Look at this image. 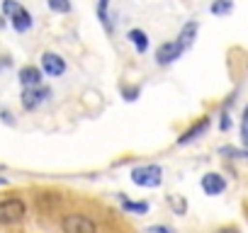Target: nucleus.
I'll return each instance as SVG.
<instances>
[{
	"mask_svg": "<svg viewBox=\"0 0 248 233\" xmlns=\"http://www.w3.org/2000/svg\"><path fill=\"white\" fill-rule=\"evenodd\" d=\"M129 177H132L134 185H139V187H144V189H154V187H158V185L163 182V168L156 165V163L137 165V168H132Z\"/></svg>",
	"mask_w": 248,
	"mask_h": 233,
	"instance_id": "nucleus-1",
	"label": "nucleus"
},
{
	"mask_svg": "<svg viewBox=\"0 0 248 233\" xmlns=\"http://www.w3.org/2000/svg\"><path fill=\"white\" fill-rule=\"evenodd\" d=\"M27 216V204L22 197H5L0 202V226H15Z\"/></svg>",
	"mask_w": 248,
	"mask_h": 233,
	"instance_id": "nucleus-2",
	"label": "nucleus"
},
{
	"mask_svg": "<svg viewBox=\"0 0 248 233\" xmlns=\"http://www.w3.org/2000/svg\"><path fill=\"white\" fill-rule=\"evenodd\" d=\"M49 97H51V90L42 83V85H34V87H22V92H20V104H22L25 112H34V109H39Z\"/></svg>",
	"mask_w": 248,
	"mask_h": 233,
	"instance_id": "nucleus-3",
	"label": "nucleus"
},
{
	"mask_svg": "<svg viewBox=\"0 0 248 233\" xmlns=\"http://www.w3.org/2000/svg\"><path fill=\"white\" fill-rule=\"evenodd\" d=\"M63 233H97V223L85 214H66L61 218Z\"/></svg>",
	"mask_w": 248,
	"mask_h": 233,
	"instance_id": "nucleus-4",
	"label": "nucleus"
},
{
	"mask_svg": "<svg viewBox=\"0 0 248 233\" xmlns=\"http://www.w3.org/2000/svg\"><path fill=\"white\" fill-rule=\"evenodd\" d=\"M183 54H185V46H183L178 39L163 42V44L156 49V63H158V66H170V63H175Z\"/></svg>",
	"mask_w": 248,
	"mask_h": 233,
	"instance_id": "nucleus-5",
	"label": "nucleus"
},
{
	"mask_svg": "<svg viewBox=\"0 0 248 233\" xmlns=\"http://www.w3.org/2000/svg\"><path fill=\"white\" fill-rule=\"evenodd\" d=\"M39 68H42V73L49 75V78H61V75L66 73V61H63V56H59V54H54V51H44Z\"/></svg>",
	"mask_w": 248,
	"mask_h": 233,
	"instance_id": "nucleus-6",
	"label": "nucleus"
},
{
	"mask_svg": "<svg viewBox=\"0 0 248 233\" xmlns=\"http://www.w3.org/2000/svg\"><path fill=\"white\" fill-rule=\"evenodd\" d=\"M209 127H212V119H209V116H202L200 122H195L190 129H185V131L178 136V141H175V144H178V146H187L190 141H197L202 134H207V131H209Z\"/></svg>",
	"mask_w": 248,
	"mask_h": 233,
	"instance_id": "nucleus-7",
	"label": "nucleus"
},
{
	"mask_svg": "<svg viewBox=\"0 0 248 233\" xmlns=\"http://www.w3.org/2000/svg\"><path fill=\"white\" fill-rule=\"evenodd\" d=\"M8 20H10V27H13L17 34H25V32H30V29L34 27V17H32V13H30L27 8H22V5H17V10H15Z\"/></svg>",
	"mask_w": 248,
	"mask_h": 233,
	"instance_id": "nucleus-8",
	"label": "nucleus"
},
{
	"mask_svg": "<svg viewBox=\"0 0 248 233\" xmlns=\"http://www.w3.org/2000/svg\"><path fill=\"white\" fill-rule=\"evenodd\" d=\"M200 187H202L204 194L217 197V194H221V192L226 189V180H224V175H219V173H207V175H202Z\"/></svg>",
	"mask_w": 248,
	"mask_h": 233,
	"instance_id": "nucleus-9",
	"label": "nucleus"
},
{
	"mask_svg": "<svg viewBox=\"0 0 248 233\" xmlns=\"http://www.w3.org/2000/svg\"><path fill=\"white\" fill-rule=\"evenodd\" d=\"M17 80H20V85H22V87H34V85H42L44 73H42V68H39V66L30 63V66H22V68L17 71Z\"/></svg>",
	"mask_w": 248,
	"mask_h": 233,
	"instance_id": "nucleus-10",
	"label": "nucleus"
},
{
	"mask_svg": "<svg viewBox=\"0 0 248 233\" xmlns=\"http://www.w3.org/2000/svg\"><path fill=\"white\" fill-rule=\"evenodd\" d=\"M119 204H122V211H127V214H137V216L149 214V202H134L122 192H119Z\"/></svg>",
	"mask_w": 248,
	"mask_h": 233,
	"instance_id": "nucleus-11",
	"label": "nucleus"
},
{
	"mask_svg": "<svg viewBox=\"0 0 248 233\" xmlns=\"http://www.w3.org/2000/svg\"><path fill=\"white\" fill-rule=\"evenodd\" d=\"M127 39L132 42V46L139 51V54H146L149 51V46H151V42H149V34L144 32V29H129V34H127Z\"/></svg>",
	"mask_w": 248,
	"mask_h": 233,
	"instance_id": "nucleus-12",
	"label": "nucleus"
},
{
	"mask_svg": "<svg viewBox=\"0 0 248 233\" xmlns=\"http://www.w3.org/2000/svg\"><path fill=\"white\" fill-rule=\"evenodd\" d=\"M197 32H200V22H195V20H190V22H185L183 25V29H180V34H178V42L187 49L192 42H195V37H197Z\"/></svg>",
	"mask_w": 248,
	"mask_h": 233,
	"instance_id": "nucleus-13",
	"label": "nucleus"
},
{
	"mask_svg": "<svg viewBox=\"0 0 248 233\" xmlns=\"http://www.w3.org/2000/svg\"><path fill=\"white\" fill-rule=\"evenodd\" d=\"M209 13L214 17H226L233 13V0H212V5H209Z\"/></svg>",
	"mask_w": 248,
	"mask_h": 233,
	"instance_id": "nucleus-14",
	"label": "nucleus"
},
{
	"mask_svg": "<svg viewBox=\"0 0 248 233\" xmlns=\"http://www.w3.org/2000/svg\"><path fill=\"white\" fill-rule=\"evenodd\" d=\"M46 8L54 15H68L73 10V3H71V0H46Z\"/></svg>",
	"mask_w": 248,
	"mask_h": 233,
	"instance_id": "nucleus-15",
	"label": "nucleus"
},
{
	"mask_svg": "<svg viewBox=\"0 0 248 233\" xmlns=\"http://www.w3.org/2000/svg\"><path fill=\"white\" fill-rule=\"evenodd\" d=\"M219 153L226 156V158H246L248 156L243 148H233V146H224V148H219Z\"/></svg>",
	"mask_w": 248,
	"mask_h": 233,
	"instance_id": "nucleus-16",
	"label": "nucleus"
},
{
	"mask_svg": "<svg viewBox=\"0 0 248 233\" xmlns=\"http://www.w3.org/2000/svg\"><path fill=\"white\" fill-rule=\"evenodd\" d=\"M107 5H109V0H100V3H97V17H100V22L107 27Z\"/></svg>",
	"mask_w": 248,
	"mask_h": 233,
	"instance_id": "nucleus-17",
	"label": "nucleus"
},
{
	"mask_svg": "<svg viewBox=\"0 0 248 233\" xmlns=\"http://www.w3.org/2000/svg\"><path fill=\"white\" fill-rule=\"evenodd\" d=\"M17 0H3V17H10L15 10H17Z\"/></svg>",
	"mask_w": 248,
	"mask_h": 233,
	"instance_id": "nucleus-18",
	"label": "nucleus"
},
{
	"mask_svg": "<svg viewBox=\"0 0 248 233\" xmlns=\"http://www.w3.org/2000/svg\"><path fill=\"white\" fill-rule=\"evenodd\" d=\"M146 233H175V228L170 226H163V223H156V226H149Z\"/></svg>",
	"mask_w": 248,
	"mask_h": 233,
	"instance_id": "nucleus-19",
	"label": "nucleus"
},
{
	"mask_svg": "<svg viewBox=\"0 0 248 233\" xmlns=\"http://www.w3.org/2000/svg\"><path fill=\"white\" fill-rule=\"evenodd\" d=\"M219 129H221V131H229V129H231V114H229L226 109L221 112V122H219Z\"/></svg>",
	"mask_w": 248,
	"mask_h": 233,
	"instance_id": "nucleus-20",
	"label": "nucleus"
},
{
	"mask_svg": "<svg viewBox=\"0 0 248 233\" xmlns=\"http://www.w3.org/2000/svg\"><path fill=\"white\" fill-rule=\"evenodd\" d=\"M168 204H173L178 214H185V202L180 197H168Z\"/></svg>",
	"mask_w": 248,
	"mask_h": 233,
	"instance_id": "nucleus-21",
	"label": "nucleus"
},
{
	"mask_svg": "<svg viewBox=\"0 0 248 233\" xmlns=\"http://www.w3.org/2000/svg\"><path fill=\"white\" fill-rule=\"evenodd\" d=\"M214 233H241L236 226H221V228H217Z\"/></svg>",
	"mask_w": 248,
	"mask_h": 233,
	"instance_id": "nucleus-22",
	"label": "nucleus"
},
{
	"mask_svg": "<svg viewBox=\"0 0 248 233\" xmlns=\"http://www.w3.org/2000/svg\"><path fill=\"white\" fill-rule=\"evenodd\" d=\"M3 20H5V17H3V15H0V27H3V25H5V22H3Z\"/></svg>",
	"mask_w": 248,
	"mask_h": 233,
	"instance_id": "nucleus-23",
	"label": "nucleus"
},
{
	"mask_svg": "<svg viewBox=\"0 0 248 233\" xmlns=\"http://www.w3.org/2000/svg\"><path fill=\"white\" fill-rule=\"evenodd\" d=\"M5 182H8V180H3V177H0V185H5Z\"/></svg>",
	"mask_w": 248,
	"mask_h": 233,
	"instance_id": "nucleus-24",
	"label": "nucleus"
}]
</instances>
